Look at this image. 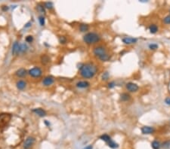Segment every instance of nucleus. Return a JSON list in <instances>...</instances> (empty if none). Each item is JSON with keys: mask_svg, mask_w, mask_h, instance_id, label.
<instances>
[{"mask_svg": "<svg viewBox=\"0 0 170 149\" xmlns=\"http://www.w3.org/2000/svg\"><path fill=\"white\" fill-rule=\"evenodd\" d=\"M148 29H149L150 33H151V34H156L159 30V28H158L156 24L153 23V24H151L148 26Z\"/></svg>", "mask_w": 170, "mask_h": 149, "instance_id": "12", "label": "nucleus"}, {"mask_svg": "<svg viewBox=\"0 0 170 149\" xmlns=\"http://www.w3.org/2000/svg\"><path fill=\"white\" fill-rule=\"evenodd\" d=\"M165 103L167 105H170V96H168L165 99V100H164Z\"/></svg>", "mask_w": 170, "mask_h": 149, "instance_id": "33", "label": "nucleus"}, {"mask_svg": "<svg viewBox=\"0 0 170 149\" xmlns=\"http://www.w3.org/2000/svg\"><path fill=\"white\" fill-rule=\"evenodd\" d=\"M93 54L98 59H99L102 62L108 61L110 59V57H111L107 51L106 47L102 45H99V46L95 47L93 49Z\"/></svg>", "mask_w": 170, "mask_h": 149, "instance_id": "2", "label": "nucleus"}, {"mask_svg": "<svg viewBox=\"0 0 170 149\" xmlns=\"http://www.w3.org/2000/svg\"><path fill=\"white\" fill-rule=\"evenodd\" d=\"M90 86V84L89 82L86 81H79L77 84H76V87H79V88H82V89H84V88H87Z\"/></svg>", "mask_w": 170, "mask_h": 149, "instance_id": "11", "label": "nucleus"}, {"mask_svg": "<svg viewBox=\"0 0 170 149\" xmlns=\"http://www.w3.org/2000/svg\"><path fill=\"white\" fill-rule=\"evenodd\" d=\"M55 81V79L52 76H47L45 77L44 79H43V81H42V84L43 85L45 86H50V85H52Z\"/></svg>", "mask_w": 170, "mask_h": 149, "instance_id": "9", "label": "nucleus"}, {"mask_svg": "<svg viewBox=\"0 0 170 149\" xmlns=\"http://www.w3.org/2000/svg\"><path fill=\"white\" fill-rule=\"evenodd\" d=\"M59 40H60V42L62 43V44H64L66 42V38L64 37V36H61L59 38Z\"/></svg>", "mask_w": 170, "mask_h": 149, "instance_id": "32", "label": "nucleus"}, {"mask_svg": "<svg viewBox=\"0 0 170 149\" xmlns=\"http://www.w3.org/2000/svg\"><path fill=\"white\" fill-rule=\"evenodd\" d=\"M148 47L150 50H151V51H155V50H156L159 46L157 44H155V43H151L149 45H148Z\"/></svg>", "mask_w": 170, "mask_h": 149, "instance_id": "22", "label": "nucleus"}, {"mask_svg": "<svg viewBox=\"0 0 170 149\" xmlns=\"http://www.w3.org/2000/svg\"><path fill=\"white\" fill-rule=\"evenodd\" d=\"M100 139H101L102 141L107 143V142H109L110 141H111V137L109 135H107V134H103V135H101V136H100Z\"/></svg>", "mask_w": 170, "mask_h": 149, "instance_id": "17", "label": "nucleus"}, {"mask_svg": "<svg viewBox=\"0 0 170 149\" xmlns=\"http://www.w3.org/2000/svg\"><path fill=\"white\" fill-rule=\"evenodd\" d=\"M33 41V38L32 35H28L26 37V42H28V43H31Z\"/></svg>", "mask_w": 170, "mask_h": 149, "instance_id": "29", "label": "nucleus"}, {"mask_svg": "<svg viewBox=\"0 0 170 149\" xmlns=\"http://www.w3.org/2000/svg\"><path fill=\"white\" fill-rule=\"evenodd\" d=\"M108 78H109V73H108L107 72H105L102 75V80L107 81Z\"/></svg>", "mask_w": 170, "mask_h": 149, "instance_id": "30", "label": "nucleus"}, {"mask_svg": "<svg viewBox=\"0 0 170 149\" xmlns=\"http://www.w3.org/2000/svg\"><path fill=\"white\" fill-rule=\"evenodd\" d=\"M16 75L17 76V77H20V78H23V77H24L26 75H27V70L25 69H23V68H21V69H19L16 72Z\"/></svg>", "mask_w": 170, "mask_h": 149, "instance_id": "13", "label": "nucleus"}, {"mask_svg": "<svg viewBox=\"0 0 170 149\" xmlns=\"http://www.w3.org/2000/svg\"><path fill=\"white\" fill-rule=\"evenodd\" d=\"M98 72V67L92 63L83 64L80 67V75L85 78L89 79L93 78Z\"/></svg>", "mask_w": 170, "mask_h": 149, "instance_id": "1", "label": "nucleus"}, {"mask_svg": "<svg viewBox=\"0 0 170 149\" xmlns=\"http://www.w3.org/2000/svg\"><path fill=\"white\" fill-rule=\"evenodd\" d=\"M108 88H110V89H112V88H113L115 86H116V83L114 82V81H111L110 83H108Z\"/></svg>", "mask_w": 170, "mask_h": 149, "instance_id": "31", "label": "nucleus"}, {"mask_svg": "<svg viewBox=\"0 0 170 149\" xmlns=\"http://www.w3.org/2000/svg\"><path fill=\"white\" fill-rule=\"evenodd\" d=\"M16 86L17 87V89H19V90H24V89L27 86V83L24 81H22V80H20L17 82L16 84Z\"/></svg>", "mask_w": 170, "mask_h": 149, "instance_id": "15", "label": "nucleus"}, {"mask_svg": "<svg viewBox=\"0 0 170 149\" xmlns=\"http://www.w3.org/2000/svg\"><path fill=\"white\" fill-rule=\"evenodd\" d=\"M37 10L38 11L40 12V13H42V14H45V7L42 5H41V4H39L38 5H37Z\"/></svg>", "mask_w": 170, "mask_h": 149, "instance_id": "23", "label": "nucleus"}, {"mask_svg": "<svg viewBox=\"0 0 170 149\" xmlns=\"http://www.w3.org/2000/svg\"><path fill=\"white\" fill-rule=\"evenodd\" d=\"M151 147L153 149H160V148L162 147V144L158 140H154L151 142Z\"/></svg>", "mask_w": 170, "mask_h": 149, "instance_id": "16", "label": "nucleus"}, {"mask_svg": "<svg viewBox=\"0 0 170 149\" xmlns=\"http://www.w3.org/2000/svg\"><path fill=\"white\" fill-rule=\"evenodd\" d=\"M39 23H40V25L42 26H43L45 25V17L43 16H40L39 17Z\"/></svg>", "mask_w": 170, "mask_h": 149, "instance_id": "26", "label": "nucleus"}, {"mask_svg": "<svg viewBox=\"0 0 170 149\" xmlns=\"http://www.w3.org/2000/svg\"><path fill=\"white\" fill-rule=\"evenodd\" d=\"M126 90L130 93H135L139 90V87L137 84L133 82H128L126 84Z\"/></svg>", "mask_w": 170, "mask_h": 149, "instance_id": "5", "label": "nucleus"}, {"mask_svg": "<svg viewBox=\"0 0 170 149\" xmlns=\"http://www.w3.org/2000/svg\"><path fill=\"white\" fill-rule=\"evenodd\" d=\"M33 112L36 114L39 117H45L46 115V112L43 110L42 108H34Z\"/></svg>", "mask_w": 170, "mask_h": 149, "instance_id": "10", "label": "nucleus"}, {"mask_svg": "<svg viewBox=\"0 0 170 149\" xmlns=\"http://www.w3.org/2000/svg\"><path fill=\"white\" fill-rule=\"evenodd\" d=\"M28 49V46L27 45V44H20V47H19V53H24L27 51Z\"/></svg>", "mask_w": 170, "mask_h": 149, "instance_id": "19", "label": "nucleus"}, {"mask_svg": "<svg viewBox=\"0 0 170 149\" xmlns=\"http://www.w3.org/2000/svg\"><path fill=\"white\" fill-rule=\"evenodd\" d=\"M28 74L33 78H39L42 74V71L39 67H34L31 69H29Z\"/></svg>", "mask_w": 170, "mask_h": 149, "instance_id": "4", "label": "nucleus"}, {"mask_svg": "<svg viewBox=\"0 0 170 149\" xmlns=\"http://www.w3.org/2000/svg\"><path fill=\"white\" fill-rule=\"evenodd\" d=\"M101 40V37L96 33H88L83 36V41L87 45H94Z\"/></svg>", "mask_w": 170, "mask_h": 149, "instance_id": "3", "label": "nucleus"}, {"mask_svg": "<svg viewBox=\"0 0 170 149\" xmlns=\"http://www.w3.org/2000/svg\"><path fill=\"white\" fill-rule=\"evenodd\" d=\"M31 22H28L27 23H26V25L24 26V27L25 28H28V27H29V26H31Z\"/></svg>", "mask_w": 170, "mask_h": 149, "instance_id": "34", "label": "nucleus"}, {"mask_svg": "<svg viewBox=\"0 0 170 149\" xmlns=\"http://www.w3.org/2000/svg\"><path fill=\"white\" fill-rule=\"evenodd\" d=\"M49 62V58L47 57V56H45V55H44V56H42V63H48Z\"/></svg>", "mask_w": 170, "mask_h": 149, "instance_id": "28", "label": "nucleus"}, {"mask_svg": "<svg viewBox=\"0 0 170 149\" xmlns=\"http://www.w3.org/2000/svg\"><path fill=\"white\" fill-rule=\"evenodd\" d=\"M19 47H20V44L17 42H15L13 44V46H12V54L13 55L17 54L19 53Z\"/></svg>", "mask_w": 170, "mask_h": 149, "instance_id": "14", "label": "nucleus"}, {"mask_svg": "<svg viewBox=\"0 0 170 149\" xmlns=\"http://www.w3.org/2000/svg\"><path fill=\"white\" fill-rule=\"evenodd\" d=\"M107 145H108V146L111 148H113V149H115V148H117L118 147H119V145H118V144L116 142H114L112 138L111 139V141H110L109 142H107Z\"/></svg>", "mask_w": 170, "mask_h": 149, "instance_id": "20", "label": "nucleus"}, {"mask_svg": "<svg viewBox=\"0 0 170 149\" xmlns=\"http://www.w3.org/2000/svg\"><path fill=\"white\" fill-rule=\"evenodd\" d=\"M92 145H88V146H86L84 149H92Z\"/></svg>", "mask_w": 170, "mask_h": 149, "instance_id": "35", "label": "nucleus"}, {"mask_svg": "<svg viewBox=\"0 0 170 149\" xmlns=\"http://www.w3.org/2000/svg\"><path fill=\"white\" fill-rule=\"evenodd\" d=\"M122 41L125 45H133L138 42V38L134 37H130V36H126L122 38Z\"/></svg>", "mask_w": 170, "mask_h": 149, "instance_id": "7", "label": "nucleus"}, {"mask_svg": "<svg viewBox=\"0 0 170 149\" xmlns=\"http://www.w3.org/2000/svg\"><path fill=\"white\" fill-rule=\"evenodd\" d=\"M162 147L165 149L170 148V141H166L162 144Z\"/></svg>", "mask_w": 170, "mask_h": 149, "instance_id": "25", "label": "nucleus"}, {"mask_svg": "<svg viewBox=\"0 0 170 149\" xmlns=\"http://www.w3.org/2000/svg\"><path fill=\"white\" fill-rule=\"evenodd\" d=\"M45 7L48 9H52L53 8V3L51 2H48L45 3Z\"/></svg>", "mask_w": 170, "mask_h": 149, "instance_id": "27", "label": "nucleus"}, {"mask_svg": "<svg viewBox=\"0 0 170 149\" xmlns=\"http://www.w3.org/2000/svg\"><path fill=\"white\" fill-rule=\"evenodd\" d=\"M121 100L123 101V102H127L130 99H131V96H130L128 93H123L121 94Z\"/></svg>", "mask_w": 170, "mask_h": 149, "instance_id": "18", "label": "nucleus"}, {"mask_svg": "<svg viewBox=\"0 0 170 149\" xmlns=\"http://www.w3.org/2000/svg\"><path fill=\"white\" fill-rule=\"evenodd\" d=\"M34 142H35V138H33L32 136L27 137V139L25 140V142L24 143V149H29L33 145Z\"/></svg>", "mask_w": 170, "mask_h": 149, "instance_id": "8", "label": "nucleus"}, {"mask_svg": "<svg viewBox=\"0 0 170 149\" xmlns=\"http://www.w3.org/2000/svg\"><path fill=\"white\" fill-rule=\"evenodd\" d=\"M163 22L165 24H167V25L170 24V14L166 16V17L163 19Z\"/></svg>", "mask_w": 170, "mask_h": 149, "instance_id": "24", "label": "nucleus"}, {"mask_svg": "<svg viewBox=\"0 0 170 149\" xmlns=\"http://www.w3.org/2000/svg\"><path fill=\"white\" fill-rule=\"evenodd\" d=\"M88 29H89V26L87 24H81L80 26H79V30H80L81 32H86L88 30Z\"/></svg>", "mask_w": 170, "mask_h": 149, "instance_id": "21", "label": "nucleus"}, {"mask_svg": "<svg viewBox=\"0 0 170 149\" xmlns=\"http://www.w3.org/2000/svg\"><path fill=\"white\" fill-rule=\"evenodd\" d=\"M141 131L144 135H151L155 132V129L151 126H144L141 128Z\"/></svg>", "mask_w": 170, "mask_h": 149, "instance_id": "6", "label": "nucleus"}]
</instances>
